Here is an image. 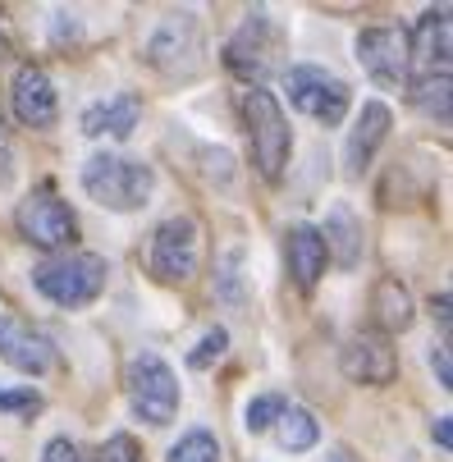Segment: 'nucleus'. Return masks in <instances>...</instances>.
Masks as SVG:
<instances>
[{"label":"nucleus","mask_w":453,"mask_h":462,"mask_svg":"<svg viewBox=\"0 0 453 462\" xmlns=\"http://www.w3.org/2000/svg\"><path fill=\"white\" fill-rule=\"evenodd\" d=\"M243 128H247V147H252L256 174L280 183L284 165H289V152H293V134H289V119H284L280 101L266 88L243 92Z\"/></svg>","instance_id":"f257e3e1"},{"label":"nucleus","mask_w":453,"mask_h":462,"mask_svg":"<svg viewBox=\"0 0 453 462\" xmlns=\"http://www.w3.org/2000/svg\"><path fill=\"white\" fill-rule=\"evenodd\" d=\"M83 188L92 202H101L106 211H138L152 202V188H156V170L134 161V156H92L83 165Z\"/></svg>","instance_id":"f03ea898"},{"label":"nucleus","mask_w":453,"mask_h":462,"mask_svg":"<svg viewBox=\"0 0 453 462\" xmlns=\"http://www.w3.org/2000/svg\"><path fill=\"white\" fill-rule=\"evenodd\" d=\"M37 293H46L55 307H88L106 289V261L97 252H64L32 271Z\"/></svg>","instance_id":"7ed1b4c3"},{"label":"nucleus","mask_w":453,"mask_h":462,"mask_svg":"<svg viewBox=\"0 0 453 462\" xmlns=\"http://www.w3.org/2000/svg\"><path fill=\"white\" fill-rule=\"evenodd\" d=\"M202 261V229L192 216H170L156 225L152 247H147V266L161 284H188L198 275Z\"/></svg>","instance_id":"20e7f679"},{"label":"nucleus","mask_w":453,"mask_h":462,"mask_svg":"<svg viewBox=\"0 0 453 462\" xmlns=\"http://www.w3.org/2000/svg\"><path fill=\"white\" fill-rule=\"evenodd\" d=\"M128 403H134V412L147 417L152 426H165L179 412V375L170 371L165 357L138 353L128 362Z\"/></svg>","instance_id":"39448f33"},{"label":"nucleus","mask_w":453,"mask_h":462,"mask_svg":"<svg viewBox=\"0 0 453 462\" xmlns=\"http://www.w3.org/2000/svg\"><path fill=\"white\" fill-rule=\"evenodd\" d=\"M284 88H289V101L311 115L316 124H339L348 115V83L335 79L330 69H320V64H293V69L284 74Z\"/></svg>","instance_id":"423d86ee"},{"label":"nucleus","mask_w":453,"mask_h":462,"mask_svg":"<svg viewBox=\"0 0 453 462\" xmlns=\"http://www.w3.org/2000/svg\"><path fill=\"white\" fill-rule=\"evenodd\" d=\"M14 225H19V234H23L32 247H46V252L69 247V243H74V229H79L74 211L64 207L51 188H37L32 197H23V207L14 211Z\"/></svg>","instance_id":"0eeeda50"},{"label":"nucleus","mask_w":453,"mask_h":462,"mask_svg":"<svg viewBox=\"0 0 453 462\" xmlns=\"http://www.w3.org/2000/svg\"><path fill=\"white\" fill-rule=\"evenodd\" d=\"M357 60H362V69L380 88H408L412 83V69H408V32L394 28V23L366 28L357 37Z\"/></svg>","instance_id":"6e6552de"},{"label":"nucleus","mask_w":453,"mask_h":462,"mask_svg":"<svg viewBox=\"0 0 453 462\" xmlns=\"http://www.w3.org/2000/svg\"><path fill=\"white\" fill-rule=\"evenodd\" d=\"M0 362L23 371V375H46L55 366V344L51 335L23 316H0Z\"/></svg>","instance_id":"1a4fd4ad"},{"label":"nucleus","mask_w":453,"mask_h":462,"mask_svg":"<svg viewBox=\"0 0 453 462\" xmlns=\"http://www.w3.org/2000/svg\"><path fill=\"white\" fill-rule=\"evenodd\" d=\"M344 375L357 384H390L399 375V357L394 344L380 335V329H357V335L344 344Z\"/></svg>","instance_id":"9d476101"},{"label":"nucleus","mask_w":453,"mask_h":462,"mask_svg":"<svg viewBox=\"0 0 453 462\" xmlns=\"http://www.w3.org/2000/svg\"><path fill=\"white\" fill-rule=\"evenodd\" d=\"M408 69L417 83L448 79V10H426L417 32H408Z\"/></svg>","instance_id":"9b49d317"},{"label":"nucleus","mask_w":453,"mask_h":462,"mask_svg":"<svg viewBox=\"0 0 453 462\" xmlns=\"http://www.w3.org/2000/svg\"><path fill=\"white\" fill-rule=\"evenodd\" d=\"M271 46H275V32H271L266 14H252V19L238 28V37L229 42L225 60H229L234 74H243L252 88H262V79L271 74Z\"/></svg>","instance_id":"f8f14e48"},{"label":"nucleus","mask_w":453,"mask_h":462,"mask_svg":"<svg viewBox=\"0 0 453 462\" xmlns=\"http://www.w3.org/2000/svg\"><path fill=\"white\" fill-rule=\"evenodd\" d=\"M10 106H14L19 124H28V128H51L55 115H60V101H55V88H51L46 69H37V64H23V69L14 74V83H10Z\"/></svg>","instance_id":"ddd939ff"},{"label":"nucleus","mask_w":453,"mask_h":462,"mask_svg":"<svg viewBox=\"0 0 453 462\" xmlns=\"http://www.w3.org/2000/svg\"><path fill=\"white\" fill-rule=\"evenodd\" d=\"M198 23H192V14H170L156 32H152V42H147V60L152 64H161V69H192L198 64Z\"/></svg>","instance_id":"4468645a"},{"label":"nucleus","mask_w":453,"mask_h":462,"mask_svg":"<svg viewBox=\"0 0 453 462\" xmlns=\"http://www.w3.org/2000/svg\"><path fill=\"white\" fill-rule=\"evenodd\" d=\"M390 138V106L384 101H371V106H362V119H357V128H353V138H348V152H344V170L357 179L366 165H371V156H375V147Z\"/></svg>","instance_id":"2eb2a0df"},{"label":"nucleus","mask_w":453,"mask_h":462,"mask_svg":"<svg viewBox=\"0 0 453 462\" xmlns=\"http://www.w3.org/2000/svg\"><path fill=\"white\" fill-rule=\"evenodd\" d=\"M284 261H289V275L298 289H316V280L326 275V243H320V229H307L298 225L284 243Z\"/></svg>","instance_id":"dca6fc26"},{"label":"nucleus","mask_w":453,"mask_h":462,"mask_svg":"<svg viewBox=\"0 0 453 462\" xmlns=\"http://www.w3.org/2000/svg\"><path fill=\"white\" fill-rule=\"evenodd\" d=\"M138 119H143L138 97H110L83 115V134L88 138H128L138 128Z\"/></svg>","instance_id":"f3484780"},{"label":"nucleus","mask_w":453,"mask_h":462,"mask_svg":"<svg viewBox=\"0 0 453 462\" xmlns=\"http://www.w3.org/2000/svg\"><path fill=\"white\" fill-rule=\"evenodd\" d=\"M371 316H375V325H380V335L390 339V335H399V329H408L412 325V293L394 280V275H384L380 284H375V293H371Z\"/></svg>","instance_id":"a211bd4d"},{"label":"nucleus","mask_w":453,"mask_h":462,"mask_svg":"<svg viewBox=\"0 0 453 462\" xmlns=\"http://www.w3.org/2000/svg\"><path fill=\"white\" fill-rule=\"evenodd\" d=\"M320 243H326V256H335L344 271H353L357 261H362V225L353 220V211H348V207H335V211H330Z\"/></svg>","instance_id":"6ab92c4d"},{"label":"nucleus","mask_w":453,"mask_h":462,"mask_svg":"<svg viewBox=\"0 0 453 462\" xmlns=\"http://www.w3.org/2000/svg\"><path fill=\"white\" fill-rule=\"evenodd\" d=\"M275 426H280V444H284V453H307V448L320 439V426H316V417H311L307 408H284Z\"/></svg>","instance_id":"aec40b11"},{"label":"nucleus","mask_w":453,"mask_h":462,"mask_svg":"<svg viewBox=\"0 0 453 462\" xmlns=\"http://www.w3.org/2000/svg\"><path fill=\"white\" fill-rule=\"evenodd\" d=\"M165 462H220V444H216V435H207V430H188V435L170 448Z\"/></svg>","instance_id":"412c9836"},{"label":"nucleus","mask_w":453,"mask_h":462,"mask_svg":"<svg viewBox=\"0 0 453 462\" xmlns=\"http://www.w3.org/2000/svg\"><path fill=\"white\" fill-rule=\"evenodd\" d=\"M284 408H289V403L280 399V393H262V399H252V403H247V417H243V426H247V430L256 435V430H266V426H275Z\"/></svg>","instance_id":"4be33fe9"},{"label":"nucleus","mask_w":453,"mask_h":462,"mask_svg":"<svg viewBox=\"0 0 453 462\" xmlns=\"http://www.w3.org/2000/svg\"><path fill=\"white\" fill-rule=\"evenodd\" d=\"M225 348H229V335H225V329H207L202 344L188 353V366H211V362H216Z\"/></svg>","instance_id":"5701e85b"},{"label":"nucleus","mask_w":453,"mask_h":462,"mask_svg":"<svg viewBox=\"0 0 453 462\" xmlns=\"http://www.w3.org/2000/svg\"><path fill=\"white\" fill-rule=\"evenodd\" d=\"M97 462H143V453H138L134 435H110V439L101 444V457H97Z\"/></svg>","instance_id":"b1692460"},{"label":"nucleus","mask_w":453,"mask_h":462,"mask_svg":"<svg viewBox=\"0 0 453 462\" xmlns=\"http://www.w3.org/2000/svg\"><path fill=\"white\" fill-rule=\"evenodd\" d=\"M42 408V399L32 389H0V412H23V417H32Z\"/></svg>","instance_id":"393cba45"},{"label":"nucleus","mask_w":453,"mask_h":462,"mask_svg":"<svg viewBox=\"0 0 453 462\" xmlns=\"http://www.w3.org/2000/svg\"><path fill=\"white\" fill-rule=\"evenodd\" d=\"M42 462H83V453H79V444H74V439H64V435H55V439L46 444Z\"/></svg>","instance_id":"a878e982"},{"label":"nucleus","mask_w":453,"mask_h":462,"mask_svg":"<svg viewBox=\"0 0 453 462\" xmlns=\"http://www.w3.org/2000/svg\"><path fill=\"white\" fill-rule=\"evenodd\" d=\"M14 179V152H10V134H5V124H0V183H10Z\"/></svg>","instance_id":"bb28decb"},{"label":"nucleus","mask_w":453,"mask_h":462,"mask_svg":"<svg viewBox=\"0 0 453 462\" xmlns=\"http://www.w3.org/2000/svg\"><path fill=\"white\" fill-rule=\"evenodd\" d=\"M430 366H435V375H439V384L448 389V384H453V371H448V348H444V344H439V348L430 353Z\"/></svg>","instance_id":"cd10ccee"},{"label":"nucleus","mask_w":453,"mask_h":462,"mask_svg":"<svg viewBox=\"0 0 453 462\" xmlns=\"http://www.w3.org/2000/svg\"><path fill=\"white\" fill-rule=\"evenodd\" d=\"M430 435H435V444H439V448H448V444H453V426H448V417H435Z\"/></svg>","instance_id":"c85d7f7f"},{"label":"nucleus","mask_w":453,"mask_h":462,"mask_svg":"<svg viewBox=\"0 0 453 462\" xmlns=\"http://www.w3.org/2000/svg\"><path fill=\"white\" fill-rule=\"evenodd\" d=\"M430 307H435V316H439V325H444V339H448V293H439Z\"/></svg>","instance_id":"c756f323"}]
</instances>
